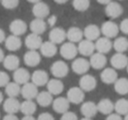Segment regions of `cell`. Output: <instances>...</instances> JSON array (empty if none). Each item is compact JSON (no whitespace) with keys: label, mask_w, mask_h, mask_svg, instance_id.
Returning <instances> with one entry per match:
<instances>
[{"label":"cell","mask_w":128,"mask_h":120,"mask_svg":"<svg viewBox=\"0 0 128 120\" xmlns=\"http://www.w3.org/2000/svg\"><path fill=\"white\" fill-rule=\"evenodd\" d=\"M31 79V74L28 70L24 68H18L13 73V80L17 83L20 85H24L25 83L28 82Z\"/></svg>","instance_id":"cell-21"},{"label":"cell","mask_w":128,"mask_h":120,"mask_svg":"<svg viewBox=\"0 0 128 120\" xmlns=\"http://www.w3.org/2000/svg\"><path fill=\"white\" fill-rule=\"evenodd\" d=\"M37 106L32 100H26L20 104V111L24 115H34L36 111Z\"/></svg>","instance_id":"cell-34"},{"label":"cell","mask_w":128,"mask_h":120,"mask_svg":"<svg viewBox=\"0 0 128 120\" xmlns=\"http://www.w3.org/2000/svg\"><path fill=\"white\" fill-rule=\"evenodd\" d=\"M101 34V30L96 25L90 24L88 25L84 30V37H85L86 40L94 41L96 40L100 37Z\"/></svg>","instance_id":"cell-22"},{"label":"cell","mask_w":128,"mask_h":120,"mask_svg":"<svg viewBox=\"0 0 128 120\" xmlns=\"http://www.w3.org/2000/svg\"><path fill=\"white\" fill-rule=\"evenodd\" d=\"M3 120H18V118L15 114H7L3 118Z\"/></svg>","instance_id":"cell-45"},{"label":"cell","mask_w":128,"mask_h":120,"mask_svg":"<svg viewBox=\"0 0 128 120\" xmlns=\"http://www.w3.org/2000/svg\"><path fill=\"white\" fill-rule=\"evenodd\" d=\"M26 1H28L29 3H32V4H36V3L40 2L41 0H26Z\"/></svg>","instance_id":"cell-52"},{"label":"cell","mask_w":128,"mask_h":120,"mask_svg":"<svg viewBox=\"0 0 128 120\" xmlns=\"http://www.w3.org/2000/svg\"><path fill=\"white\" fill-rule=\"evenodd\" d=\"M124 120H128V113L126 115H124Z\"/></svg>","instance_id":"cell-55"},{"label":"cell","mask_w":128,"mask_h":120,"mask_svg":"<svg viewBox=\"0 0 128 120\" xmlns=\"http://www.w3.org/2000/svg\"><path fill=\"white\" fill-rule=\"evenodd\" d=\"M3 100H4V96H3V93L1 91H0V104L3 102Z\"/></svg>","instance_id":"cell-53"},{"label":"cell","mask_w":128,"mask_h":120,"mask_svg":"<svg viewBox=\"0 0 128 120\" xmlns=\"http://www.w3.org/2000/svg\"><path fill=\"white\" fill-rule=\"evenodd\" d=\"M42 43H43V41H42V39H41L40 35L34 34V32L28 34L25 40L26 46L29 50L40 49V46L42 45Z\"/></svg>","instance_id":"cell-15"},{"label":"cell","mask_w":128,"mask_h":120,"mask_svg":"<svg viewBox=\"0 0 128 120\" xmlns=\"http://www.w3.org/2000/svg\"><path fill=\"white\" fill-rule=\"evenodd\" d=\"M98 105L94 102L88 101L82 104L81 106V112L86 118H91L95 116L98 113Z\"/></svg>","instance_id":"cell-25"},{"label":"cell","mask_w":128,"mask_h":120,"mask_svg":"<svg viewBox=\"0 0 128 120\" xmlns=\"http://www.w3.org/2000/svg\"><path fill=\"white\" fill-rule=\"evenodd\" d=\"M6 34H4V30L0 28V44L2 42H4V41L6 40Z\"/></svg>","instance_id":"cell-47"},{"label":"cell","mask_w":128,"mask_h":120,"mask_svg":"<svg viewBox=\"0 0 128 120\" xmlns=\"http://www.w3.org/2000/svg\"><path fill=\"white\" fill-rule=\"evenodd\" d=\"M126 68H127V73H128V65H127V67H126Z\"/></svg>","instance_id":"cell-56"},{"label":"cell","mask_w":128,"mask_h":120,"mask_svg":"<svg viewBox=\"0 0 128 120\" xmlns=\"http://www.w3.org/2000/svg\"><path fill=\"white\" fill-rule=\"evenodd\" d=\"M60 120H78V118H77V116L76 113L68 110L62 114Z\"/></svg>","instance_id":"cell-41"},{"label":"cell","mask_w":128,"mask_h":120,"mask_svg":"<svg viewBox=\"0 0 128 120\" xmlns=\"http://www.w3.org/2000/svg\"><path fill=\"white\" fill-rule=\"evenodd\" d=\"M119 30L124 34H128V18H124L119 25Z\"/></svg>","instance_id":"cell-42"},{"label":"cell","mask_w":128,"mask_h":120,"mask_svg":"<svg viewBox=\"0 0 128 120\" xmlns=\"http://www.w3.org/2000/svg\"><path fill=\"white\" fill-rule=\"evenodd\" d=\"M98 110L99 112H101L104 115H109L112 113L114 110V104L110 99L104 98L99 101L98 104Z\"/></svg>","instance_id":"cell-31"},{"label":"cell","mask_w":128,"mask_h":120,"mask_svg":"<svg viewBox=\"0 0 128 120\" xmlns=\"http://www.w3.org/2000/svg\"><path fill=\"white\" fill-rule=\"evenodd\" d=\"M29 27L32 32L40 35L46 30V23L42 18H35L32 21H31Z\"/></svg>","instance_id":"cell-30"},{"label":"cell","mask_w":128,"mask_h":120,"mask_svg":"<svg viewBox=\"0 0 128 120\" xmlns=\"http://www.w3.org/2000/svg\"><path fill=\"white\" fill-rule=\"evenodd\" d=\"M105 120H123V118H121V115L118 113H110Z\"/></svg>","instance_id":"cell-44"},{"label":"cell","mask_w":128,"mask_h":120,"mask_svg":"<svg viewBox=\"0 0 128 120\" xmlns=\"http://www.w3.org/2000/svg\"><path fill=\"white\" fill-rule=\"evenodd\" d=\"M120 1H122V0H120Z\"/></svg>","instance_id":"cell-57"},{"label":"cell","mask_w":128,"mask_h":120,"mask_svg":"<svg viewBox=\"0 0 128 120\" xmlns=\"http://www.w3.org/2000/svg\"><path fill=\"white\" fill-rule=\"evenodd\" d=\"M123 7L118 2H110L105 6V14L110 18H117L123 13Z\"/></svg>","instance_id":"cell-9"},{"label":"cell","mask_w":128,"mask_h":120,"mask_svg":"<svg viewBox=\"0 0 128 120\" xmlns=\"http://www.w3.org/2000/svg\"><path fill=\"white\" fill-rule=\"evenodd\" d=\"M114 110L119 115H126L128 113V100L120 98L114 104Z\"/></svg>","instance_id":"cell-37"},{"label":"cell","mask_w":128,"mask_h":120,"mask_svg":"<svg viewBox=\"0 0 128 120\" xmlns=\"http://www.w3.org/2000/svg\"><path fill=\"white\" fill-rule=\"evenodd\" d=\"M68 71H70V68H68V64L63 60H57V62H54L51 66L52 74L58 79L67 76Z\"/></svg>","instance_id":"cell-3"},{"label":"cell","mask_w":128,"mask_h":120,"mask_svg":"<svg viewBox=\"0 0 128 120\" xmlns=\"http://www.w3.org/2000/svg\"><path fill=\"white\" fill-rule=\"evenodd\" d=\"M56 4H65L68 1V0H54Z\"/></svg>","instance_id":"cell-51"},{"label":"cell","mask_w":128,"mask_h":120,"mask_svg":"<svg viewBox=\"0 0 128 120\" xmlns=\"http://www.w3.org/2000/svg\"><path fill=\"white\" fill-rule=\"evenodd\" d=\"M31 80H32V82L34 83L37 87H41L46 85L48 82L49 81V77H48V74L45 70L38 69L32 73V74L31 76Z\"/></svg>","instance_id":"cell-12"},{"label":"cell","mask_w":128,"mask_h":120,"mask_svg":"<svg viewBox=\"0 0 128 120\" xmlns=\"http://www.w3.org/2000/svg\"><path fill=\"white\" fill-rule=\"evenodd\" d=\"M112 44L117 53H124L128 49V40L124 37L117 38Z\"/></svg>","instance_id":"cell-36"},{"label":"cell","mask_w":128,"mask_h":120,"mask_svg":"<svg viewBox=\"0 0 128 120\" xmlns=\"http://www.w3.org/2000/svg\"><path fill=\"white\" fill-rule=\"evenodd\" d=\"M41 60L40 54L37 50H29L24 55V62L26 66L31 68L36 67L40 64Z\"/></svg>","instance_id":"cell-16"},{"label":"cell","mask_w":128,"mask_h":120,"mask_svg":"<svg viewBox=\"0 0 128 120\" xmlns=\"http://www.w3.org/2000/svg\"><path fill=\"white\" fill-rule=\"evenodd\" d=\"M79 87L85 92L92 91L96 87V78L91 74H82L79 82Z\"/></svg>","instance_id":"cell-6"},{"label":"cell","mask_w":128,"mask_h":120,"mask_svg":"<svg viewBox=\"0 0 128 120\" xmlns=\"http://www.w3.org/2000/svg\"><path fill=\"white\" fill-rule=\"evenodd\" d=\"M32 14L34 15L35 18H46V17H48L50 12V9L48 7V6L46 3L40 1V2L34 4V7H32Z\"/></svg>","instance_id":"cell-11"},{"label":"cell","mask_w":128,"mask_h":120,"mask_svg":"<svg viewBox=\"0 0 128 120\" xmlns=\"http://www.w3.org/2000/svg\"><path fill=\"white\" fill-rule=\"evenodd\" d=\"M48 23L51 26H54L55 25V23H56V17H55V16H51L49 18H48Z\"/></svg>","instance_id":"cell-46"},{"label":"cell","mask_w":128,"mask_h":120,"mask_svg":"<svg viewBox=\"0 0 128 120\" xmlns=\"http://www.w3.org/2000/svg\"><path fill=\"white\" fill-rule=\"evenodd\" d=\"M10 82V77L8 74L4 71H0V88L6 87Z\"/></svg>","instance_id":"cell-40"},{"label":"cell","mask_w":128,"mask_h":120,"mask_svg":"<svg viewBox=\"0 0 128 120\" xmlns=\"http://www.w3.org/2000/svg\"><path fill=\"white\" fill-rule=\"evenodd\" d=\"M20 58L15 54H9L7 56H4V59L3 60L4 67L10 71L16 70L20 67Z\"/></svg>","instance_id":"cell-29"},{"label":"cell","mask_w":128,"mask_h":120,"mask_svg":"<svg viewBox=\"0 0 128 120\" xmlns=\"http://www.w3.org/2000/svg\"><path fill=\"white\" fill-rule=\"evenodd\" d=\"M4 110L7 114H15L20 110V102L16 97H8L4 102Z\"/></svg>","instance_id":"cell-20"},{"label":"cell","mask_w":128,"mask_h":120,"mask_svg":"<svg viewBox=\"0 0 128 120\" xmlns=\"http://www.w3.org/2000/svg\"><path fill=\"white\" fill-rule=\"evenodd\" d=\"M110 64L115 69H123L128 65V57L124 53H117L110 58Z\"/></svg>","instance_id":"cell-13"},{"label":"cell","mask_w":128,"mask_h":120,"mask_svg":"<svg viewBox=\"0 0 128 120\" xmlns=\"http://www.w3.org/2000/svg\"><path fill=\"white\" fill-rule=\"evenodd\" d=\"M4 59V51H3L1 48H0V62H2Z\"/></svg>","instance_id":"cell-50"},{"label":"cell","mask_w":128,"mask_h":120,"mask_svg":"<svg viewBox=\"0 0 128 120\" xmlns=\"http://www.w3.org/2000/svg\"><path fill=\"white\" fill-rule=\"evenodd\" d=\"M77 48H78V53L84 56H90L94 54V51L96 50L95 43L86 39L82 40L79 42Z\"/></svg>","instance_id":"cell-14"},{"label":"cell","mask_w":128,"mask_h":120,"mask_svg":"<svg viewBox=\"0 0 128 120\" xmlns=\"http://www.w3.org/2000/svg\"><path fill=\"white\" fill-rule=\"evenodd\" d=\"M38 93V87L32 82H26L21 88V95L26 100H32L36 98Z\"/></svg>","instance_id":"cell-8"},{"label":"cell","mask_w":128,"mask_h":120,"mask_svg":"<svg viewBox=\"0 0 128 120\" xmlns=\"http://www.w3.org/2000/svg\"><path fill=\"white\" fill-rule=\"evenodd\" d=\"M100 30H101V34L104 37H107L109 39L115 38L120 31L118 26L112 20H108V21H105L104 23H103Z\"/></svg>","instance_id":"cell-2"},{"label":"cell","mask_w":128,"mask_h":120,"mask_svg":"<svg viewBox=\"0 0 128 120\" xmlns=\"http://www.w3.org/2000/svg\"><path fill=\"white\" fill-rule=\"evenodd\" d=\"M67 39L73 43L80 42L84 38V31L80 29L79 27L72 26L66 32Z\"/></svg>","instance_id":"cell-28"},{"label":"cell","mask_w":128,"mask_h":120,"mask_svg":"<svg viewBox=\"0 0 128 120\" xmlns=\"http://www.w3.org/2000/svg\"><path fill=\"white\" fill-rule=\"evenodd\" d=\"M107 63V59L104 54L101 53H95L92 55H90V67H92L94 69H102L105 67Z\"/></svg>","instance_id":"cell-19"},{"label":"cell","mask_w":128,"mask_h":120,"mask_svg":"<svg viewBox=\"0 0 128 120\" xmlns=\"http://www.w3.org/2000/svg\"><path fill=\"white\" fill-rule=\"evenodd\" d=\"M0 2L4 8L7 10H12L18 7V4H20V0H1Z\"/></svg>","instance_id":"cell-39"},{"label":"cell","mask_w":128,"mask_h":120,"mask_svg":"<svg viewBox=\"0 0 128 120\" xmlns=\"http://www.w3.org/2000/svg\"><path fill=\"white\" fill-rule=\"evenodd\" d=\"M21 120H36V119L32 116V115H26Z\"/></svg>","instance_id":"cell-48"},{"label":"cell","mask_w":128,"mask_h":120,"mask_svg":"<svg viewBox=\"0 0 128 120\" xmlns=\"http://www.w3.org/2000/svg\"><path fill=\"white\" fill-rule=\"evenodd\" d=\"M67 98L71 104H78L84 102V91L80 87H72L68 90Z\"/></svg>","instance_id":"cell-4"},{"label":"cell","mask_w":128,"mask_h":120,"mask_svg":"<svg viewBox=\"0 0 128 120\" xmlns=\"http://www.w3.org/2000/svg\"><path fill=\"white\" fill-rule=\"evenodd\" d=\"M74 9L78 12H85L89 9L90 6V0H73L72 2Z\"/></svg>","instance_id":"cell-38"},{"label":"cell","mask_w":128,"mask_h":120,"mask_svg":"<svg viewBox=\"0 0 128 120\" xmlns=\"http://www.w3.org/2000/svg\"><path fill=\"white\" fill-rule=\"evenodd\" d=\"M72 70L77 74H85L90 68V62L84 58H77L72 62Z\"/></svg>","instance_id":"cell-5"},{"label":"cell","mask_w":128,"mask_h":120,"mask_svg":"<svg viewBox=\"0 0 128 120\" xmlns=\"http://www.w3.org/2000/svg\"><path fill=\"white\" fill-rule=\"evenodd\" d=\"M10 31L12 34L17 36H21L27 31V25L24 20L17 18L10 24Z\"/></svg>","instance_id":"cell-17"},{"label":"cell","mask_w":128,"mask_h":120,"mask_svg":"<svg viewBox=\"0 0 128 120\" xmlns=\"http://www.w3.org/2000/svg\"><path fill=\"white\" fill-rule=\"evenodd\" d=\"M4 45H6V48L7 50H9L11 52H15V51H18L21 48L22 41L20 40V36L12 34V35L8 36L6 39Z\"/></svg>","instance_id":"cell-23"},{"label":"cell","mask_w":128,"mask_h":120,"mask_svg":"<svg viewBox=\"0 0 128 120\" xmlns=\"http://www.w3.org/2000/svg\"><path fill=\"white\" fill-rule=\"evenodd\" d=\"M0 1H1V0H0Z\"/></svg>","instance_id":"cell-58"},{"label":"cell","mask_w":128,"mask_h":120,"mask_svg":"<svg viewBox=\"0 0 128 120\" xmlns=\"http://www.w3.org/2000/svg\"><path fill=\"white\" fill-rule=\"evenodd\" d=\"M46 88L48 91L50 92L52 95H60L64 90V85L60 80L57 79H51L46 83Z\"/></svg>","instance_id":"cell-27"},{"label":"cell","mask_w":128,"mask_h":120,"mask_svg":"<svg viewBox=\"0 0 128 120\" xmlns=\"http://www.w3.org/2000/svg\"><path fill=\"white\" fill-rule=\"evenodd\" d=\"M60 54L65 60H73L78 54V48L73 42H65L60 48Z\"/></svg>","instance_id":"cell-1"},{"label":"cell","mask_w":128,"mask_h":120,"mask_svg":"<svg viewBox=\"0 0 128 120\" xmlns=\"http://www.w3.org/2000/svg\"><path fill=\"white\" fill-rule=\"evenodd\" d=\"M6 93L10 97H17L20 94H21V87L20 84L17 83L16 82H9L6 87Z\"/></svg>","instance_id":"cell-35"},{"label":"cell","mask_w":128,"mask_h":120,"mask_svg":"<svg viewBox=\"0 0 128 120\" xmlns=\"http://www.w3.org/2000/svg\"><path fill=\"white\" fill-rule=\"evenodd\" d=\"M114 90L119 95L128 94V79L126 78H118L114 82Z\"/></svg>","instance_id":"cell-33"},{"label":"cell","mask_w":128,"mask_h":120,"mask_svg":"<svg viewBox=\"0 0 128 120\" xmlns=\"http://www.w3.org/2000/svg\"><path fill=\"white\" fill-rule=\"evenodd\" d=\"M52 104H53V109L55 112L59 113V114H63L68 110L70 102L68 100V98L59 96L56 99H54Z\"/></svg>","instance_id":"cell-18"},{"label":"cell","mask_w":128,"mask_h":120,"mask_svg":"<svg viewBox=\"0 0 128 120\" xmlns=\"http://www.w3.org/2000/svg\"><path fill=\"white\" fill-rule=\"evenodd\" d=\"M36 101L41 107H48L53 102V95L48 91L39 92L36 96Z\"/></svg>","instance_id":"cell-32"},{"label":"cell","mask_w":128,"mask_h":120,"mask_svg":"<svg viewBox=\"0 0 128 120\" xmlns=\"http://www.w3.org/2000/svg\"><path fill=\"white\" fill-rule=\"evenodd\" d=\"M101 80L105 84H112L118 79V73L113 68H106L101 73Z\"/></svg>","instance_id":"cell-24"},{"label":"cell","mask_w":128,"mask_h":120,"mask_svg":"<svg viewBox=\"0 0 128 120\" xmlns=\"http://www.w3.org/2000/svg\"><path fill=\"white\" fill-rule=\"evenodd\" d=\"M37 120H54V118L53 115L50 114L48 112H43L39 115Z\"/></svg>","instance_id":"cell-43"},{"label":"cell","mask_w":128,"mask_h":120,"mask_svg":"<svg viewBox=\"0 0 128 120\" xmlns=\"http://www.w3.org/2000/svg\"><path fill=\"white\" fill-rule=\"evenodd\" d=\"M41 54L44 57L46 58H51V57L54 56L57 53V46L52 41H45L42 43V45L40 48Z\"/></svg>","instance_id":"cell-26"},{"label":"cell","mask_w":128,"mask_h":120,"mask_svg":"<svg viewBox=\"0 0 128 120\" xmlns=\"http://www.w3.org/2000/svg\"><path fill=\"white\" fill-rule=\"evenodd\" d=\"M113 48V44H112L110 39L107 37H99L96 40L95 43V48L98 53L101 54H108L109 52L112 50V48Z\"/></svg>","instance_id":"cell-7"},{"label":"cell","mask_w":128,"mask_h":120,"mask_svg":"<svg viewBox=\"0 0 128 120\" xmlns=\"http://www.w3.org/2000/svg\"><path fill=\"white\" fill-rule=\"evenodd\" d=\"M48 38H49V40L54 43L55 45L62 44L67 39L66 31H64V29L60 28V27H54L50 31Z\"/></svg>","instance_id":"cell-10"},{"label":"cell","mask_w":128,"mask_h":120,"mask_svg":"<svg viewBox=\"0 0 128 120\" xmlns=\"http://www.w3.org/2000/svg\"><path fill=\"white\" fill-rule=\"evenodd\" d=\"M96 1H98V3H99V4H105V6H106L107 4H109L110 2H112V0H96Z\"/></svg>","instance_id":"cell-49"},{"label":"cell","mask_w":128,"mask_h":120,"mask_svg":"<svg viewBox=\"0 0 128 120\" xmlns=\"http://www.w3.org/2000/svg\"><path fill=\"white\" fill-rule=\"evenodd\" d=\"M81 120H92V118H86V116H84V118H82Z\"/></svg>","instance_id":"cell-54"}]
</instances>
